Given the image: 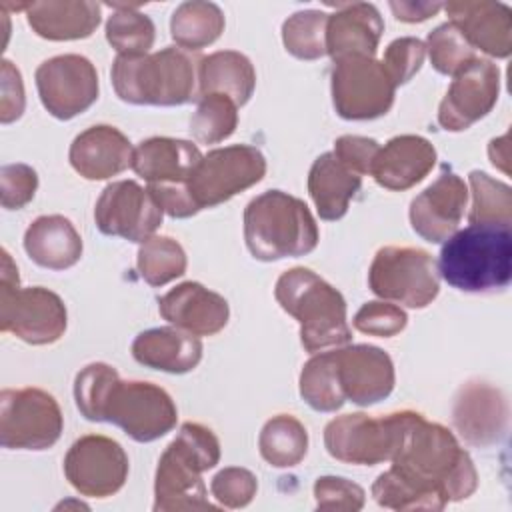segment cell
Segmentation results:
<instances>
[{"label": "cell", "instance_id": "cell-1", "mask_svg": "<svg viewBox=\"0 0 512 512\" xmlns=\"http://www.w3.org/2000/svg\"><path fill=\"white\" fill-rule=\"evenodd\" d=\"M392 466L372 484L374 500L392 510H442L474 494L478 474L470 454L438 422L406 410Z\"/></svg>", "mask_w": 512, "mask_h": 512}, {"label": "cell", "instance_id": "cell-2", "mask_svg": "<svg viewBox=\"0 0 512 512\" xmlns=\"http://www.w3.org/2000/svg\"><path fill=\"white\" fill-rule=\"evenodd\" d=\"M74 400L86 420L116 424L136 442L162 438L178 420L176 404L164 388L142 380H120L104 362H92L76 374Z\"/></svg>", "mask_w": 512, "mask_h": 512}, {"label": "cell", "instance_id": "cell-3", "mask_svg": "<svg viewBox=\"0 0 512 512\" xmlns=\"http://www.w3.org/2000/svg\"><path fill=\"white\" fill-rule=\"evenodd\" d=\"M438 276L460 292H494L512 278V230L504 224H468L442 246Z\"/></svg>", "mask_w": 512, "mask_h": 512}, {"label": "cell", "instance_id": "cell-4", "mask_svg": "<svg viewBox=\"0 0 512 512\" xmlns=\"http://www.w3.org/2000/svg\"><path fill=\"white\" fill-rule=\"evenodd\" d=\"M200 60L176 46L142 56H116L110 72L112 86L128 104L180 106L198 98Z\"/></svg>", "mask_w": 512, "mask_h": 512}, {"label": "cell", "instance_id": "cell-5", "mask_svg": "<svg viewBox=\"0 0 512 512\" xmlns=\"http://www.w3.org/2000/svg\"><path fill=\"white\" fill-rule=\"evenodd\" d=\"M218 460L220 442L216 434L198 422H184L158 460L154 510H216L206 498L202 472L214 468Z\"/></svg>", "mask_w": 512, "mask_h": 512}, {"label": "cell", "instance_id": "cell-6", "mask_svg": "<svg viewBox=\"0 0 512 512\" xmlns=\"http://www.w3.org/2000/svg\"><path fill=\"white\" fill-rule=\"evenodd\" d=\"M274 296L284 312L300 324V342L306 352L340 348L350 342L346 300L324 278L304 266L280 274Z\"/></svg>", "mask_w": 512, "mask_h": 512}, {"label": "cell", "instance_id": "cell-7", "mask_svg": "<svg viewBox=\"0 0 512 512\" xmlns=\"http://www.w3.org/2000/svg\"><path fill=\"white\" fill-rule=\"evenodd\" d=\"M318 238L310 208L288 192H262L244 208V240L256 260L274 262L310 254Z\"/></svg>", "mask_w": 512, "mask_h": 512}, {"label": "cell", "instance_id": "cell-8", "mask_svg": "<svg viewBox=\"0 0 512 512\" xmlns=\"http://www.w3.org/2000/svg\"><path fill=\"white\" fill-rule=\"evenodd\" d=\"M18 268L8 250H2L0 282V328L16 338L44 346L60 340L66 332L68 314L62 298L42 286L20 288Z\"/></svg>", "mask_w": 512, "mask_h": 512}, {"label": "cell", "instance_id": "cell-9", "mask_svg": "<svg viewBox=\"0 0 512 512\" xmlns=\"http://www.w3.org/2000/svg\"><path fill=\"white\" fill-rule=\"evenodd\" d=\"M368 286L382 300L408 308H426L440 290L438 268L422 248L384 246L370 264Z\"/></svg>", "mask_w": 512, "mask_h": 512}, {"label": "cell", "instance_id": "cell-10", "mask_svg": "<svg viewBox=\"0 0 512 512\" xmlns=\"http://www.w3.org/2000/svg\"><path fill=\"white\" fill-rule=\"evenodd\" d=\"M62 410L40 388H6L0 394V442L10 450H46L62 434Z\"/></svg>", "mask_w": 512, "mask_h": 512}, {"label": "cell", "instance_id": "cell-11", "mask_svg": "<svg viewBox=\"0 0 512 512\" xmlns=\"http://www.w3.org/2000/svg\"><path fill=\"white\" fill-rule=\"evenodd\" d=\"M264 174L266 158L256 146L232 144L202 156L188 180V192L200 210L214 208L258 184Z\"/></svg>", "mask_w": 512, "mask_h": 512}, {"label": "cell", "instance_id": "cell-12", "mask_svg": "<svg viewBox=\"0 0 512 512\" xmlns=\"http://www.w3.org/2000/svg\"><path fill=\"white\" fill-rule=\"evenodd\" d=\"M406 410L372 418L364 412L344 414L324 428L328 454L346 464L374 466L392 458L404 428Z\"/></svg>", "mask_w": 512, "mask_h": 512}, {"label": "cell", "instance_id": "cell-13", "mask_svg": "<svg viewBox=\"0 0 512 512\" xmlns=\"http://www.w3.org/2000/svg\"><path fill=\"white\" fill-rule=\"evenodd\" d=\"M396 86L382 62L372 56H348L334 62L332 102L344 120H374L394 104Z\"/></svg>", "mask_w": 512, "mask_h": 512}, {"label": "cell", "instance_id": "cell-14", "mask_svg": "<svg viewBox=\"0 0 512 512\" xmlns=\"http://www.w3.org/2000/svg\"><path fill=\"white\" fill-rule=\"evenodd\" d=\"M42 106L58 120L86 112L100 92L94 64L80 54H60L44 60L34 74Z\"/></svg>", "mask_w": 512, "mask_h": 512}, {"label": "cell", "instance_id": "cell-15", "mask_svg": "<svg viewBox=\"0 0 512 512\" xmlns=\"http://www.w3.org/2000/svg\"><path fill=\"white\" fill-rule=\"evenodd\" d=\"M64 474L82 496L106 498L124 486L128 456L116 440L102 434H86L68 448Z\"/></svg>", "mask_w": 512, "mask_h": 512}, {"label": "cell", "instance_id": "cell-16", "mask_svg": "<svg viewBox=\"0 0 512 512\" xmlns=\"http://www.w3.org/2000/svg\"><path fill=\"white\" fill-rule=\"evenodd\" d=\"M164 210L152 192L134 180L108 184L94 208V220L102 234L130 242H146L162 224Z\"/></svg>", "mask_w": 512, "mask_h": 512}, {"label": "cell", "instance_id": "cell-17", "mask_svg": "<svg viewBox=\"0 0 512 512\" xmlns=\"http://www.w3.org/2000/svg\"><path fill=\"white\" fill-rule=\"evenodd\" d=\"M500 94V70L486 58H476L458 72L440 102L438 124L448 132H462L484 118Z\"/></svg>", "mask_w": 512, "mask_h": 512}, {"label": "cell", "instance_id": "cell-18", "mask_svg": "<svg viewBox=\"0 0 512 512\" xmlns=\"http://www.w3.org/2000/svg\"><path fill=\"white\" fill-rule=\"evenodd\" d=\"M468 204V188L454 172H442L410 202L412 230L426 242H446L460 226Z\"/></svg>", "mask_w": 512, "mask_h": 512}, {"label": "cell", "instance_id": "cell-19", "mask_svg": "<svg viewBox=\"0 0 512 512\" xmlns=\"http://www.w3.org/2000/svg\"><path fill=\"white\" fill-rule=\"evenodd\" d=\"M452 422L466 444L492 446L506 434L508 402L496 386L480 380L468 382L454 398Z\"/></svg>", "mask_w": 512, "mask_h": 512}, {"label": "cell", "instance_id": "cell-20", "mask_svg": "<svg viewBox=\"0 0 512 512\" xmlns=\"http://www.w3.org/2000/svg\"><path fill=\"white\" fill-rule=\"evenodd\" d=\"M338 382L346 400L358 406H370L394 390L392 358L378 346L352 344L334 350Z\"/></svg>", "mask_w": 512, "mask_h": 512}, {"label": "cell", "instance_id": "cell-21", "mask_svg": "<svg viewBox=\"0 0 512 512\" xmlns=\"http://www.w3.org/2000/svg\"><path fill=\"white\" fill-rule=\"evenodd\" d=\"M448 22L476 50L508 58L512 52V10L492 0H454L444 4Z\"/></svg>", "mask_w": 512, "mask_h": 512}, {"label": "cell", "instance_id": "cell-22", "mask_svg": "<svg viewBox=\"0 0 512 512\" xmlns=\"http://www.w3.org/2000/svg\"><path fill=\"white\" fill-rule=\"evenodd\" d=\"M158 310L172 326L194 336L218 334L230 316L226 298L200 282L178 284L158 300Z\"/></svg>", "mask_w": 512, "mask_h": 512}, {"label": "cell", "instance_id": "cell-23", "mask_svg": "<svg viewBox=\"0 0 512 512\" xmlns=\"http://www.w3.org/2000/svg\"><path fill=\"white\" fill-rule=\"evenodd\" d=\"M132 144L114 126L98 124L80 132L70 144V164L86 180H108L132 164Z\"/></svg>", "mask_w": 512, "mask_h": 512}, {"label": "cell", "instance_id": "cell-24", "mask_svg": "<svg viewBox=\"0 0 512 512\" xmlns=\"http://www.w3.org/2000/svg\"><path fill=\"white\" fill-rule=\"evenodd\" d=\"M436 164V148L430 140L416 134L390 138L380 146L370 174L388 190H408L416 186Z\"/></svg>", "mask_w": 512, "mask_h": 512}, {"label": "cell", "instance_id": "cell-25", "mask_svg": "<svg viewBox=\"0 0 512 512\" xmlns=\"http://www.w3.org/2000/svg\"><path fill=\"white\" fill-rule=\"evenodd\" d=\"M384 20L374 4L352 2L328 14L326 54L336 62L348 56H372L378 50Z\"/></svg>", "mask_w": 512, "mask_h": 512}, {"label": "cell", "instance_id": "cell-26", "mask_svg": "<svg viewBox=\"0 0 512 512\" xmlns=\"http://www.w3.org/2000/svg\"><path fill=\"white\" fill-rule=\"evenodd\" d=\"M202 160L196 144L180 138L152 136L132 152L130 168L148 184H188Z\"/></svg>", "mask_w": 512, "mask_h": 512}, {"label": "cell", "instance_id": "cell-27", "mask_svg": "<svg viewBox=\"0 0 512 512\" xmlns=\"http://www.w3.org/2000/svg\"><path fill=\"white\" fill-rule=\"evenodd\" d=\"M132 356L146 368L186 374L200 364L202 342L182 328L160 326L144 330L134 338Z\"/></svg>", "mask_w": 512, "mask_h": 512}, {"label": "cell", "instance_id": "cell-28", "mask_svg": "<svg viewBox=\"0 0 512 512\" xmlns=\"http://www.w3.org/2000/svg\"><path fill=\"white\" fill-rule=\"evenodd\" d=\"M28 258L48 270L72 268L82 256V238L74 224L60 216H38L24 232Z\"/></svg>", "mask_w": 512, "mask_h": 512}, {"label": "cell", "instance_id": "cell-29", "mask_svg": "<svg viewBox=\"0 0 512 512\" xmlns=\"http://www.w3.org/2000/svg\"><path fill=\"white\" fill-rule=\"evenodd\" d=\"M30 28L54 42L88 38L100 24V6L88 0L32 2L26 8Z\"/></svg>", "mask_w": 512, "mask_h": 512}, {"label": "cell", "instance_id": "cell-30", "mask_svg": "<svg viewBox=\"0 0 512 512\" xmlns=\"http://www.w3.org/2000/svg\"><path fill=\"white\" fill-rule=\"evenodd\" d=\"M362 186V176L332 152L320 154L308 172V194L322 220H340Z\"/></svg>", "mask_w": 512, "mask_h": 512}, {"label": "cell", "instance_id": "cell-31", "mask_svg": "<svg viewBox=\"0 0 512 512\" xmlns=\"http://www.w3.org/2000/svg\"><path fill=\"white\" fill-rule=\"evenodd\" d=\"M256 88V70L248 56L236 50H218L200 60L198 98L224 94L236 106H244Z\"/></svg>", "mask_w": 512, "mask_h": 512}, {"label": "cell", "instance_id": "cell-32", "mask_svg": "<svg viewBox=\"0 0 512 512\" xmlns=\"http://www.w3.org/2000/svg\"><path fill=\"white\" fill-rule=\"evenodd\" d=\"M224 12L214 2H182L170 18V34L178 48L200 50L214 44L224 32Z\"/></svg>", "mask_w": 512, "mask_h": 512}, {"label": "cell", "instance_id": "cell-33", "mask_svg": "<svg viewBox=\"0 0 512 512\" xmlns=\"http://www.w3.org/2000/svg\"><path fill=\"white\" fill-rule=\"evenodd\" d=\"M260 456L274 468H290L308 452V432L292 414L272 416L258 436Z\"/></svg>", "mask_w": 512, "mask_h": 512}, {"label": "cell", "instance_id": "cell-34", "mask_svg": "<svg viewBox=\"0 0 512 512\" xmlns=\"http://www.w3.org/2000/svg\"><path fill=\"white\" fill-rule=\"evenodd\" d=\"M300 396L316 412H336L346 396L338 382L334 350L316 352L300 372Z\"/></svg>", "mask_w": 512, "mask_h": 512}, {"label": "cell", "instance_id": "cell-35", "mask_svg": "<svg viewBox=\"0 0 512 512\" xmlns=\"http://www.w3.org/2000/svg\"><path fill=\"white\" fill-rule=\"evenodd\" d=\"M114 12L106 22V40L118 56H142L154 44V22L138 12V4H110Z\"/></svg>", "mask_w": 512, "mask_h": 512}, {"label": "cell", "instance_id": "cell-36", "mask_svg": "<svg viewBox=\"0 0 512 512\" xmlns=\"http://www.w3.org/2000/svg\"><path fill=\"white\" fill-rule=\"evenodd\" d=\"M136 266L144 282L164 286L186 272L188 260L184 248L170 236H152L140 244Z\"/></svg>", "mask_w": 512, "mask_h": 512}, {"label": "cell", "instance_id": "cell-37", "mask_svg": "<svg viewBox=\"0 0 512 512\" xmlns=\"http://www.w3.org/2000/svg\"><path fill=\"white\" fill-rule=\"evenodd\" d=\"M472 190L470 224H512V190L508 184L490 178L486 172L472 170L468 174Z\"/></svg>", "mask_w": 512, "mask_h": 512}, {"label": "cell", "instance_id": "cell-38", "mask_svg": "<svg viewBox=\"0 0 512 512\" xmlns=\"http://www.w3.org/2000/svg\"><path fill=\"white\" fill-rule=\"evenodd\" d=\"M328 14L320 10H302L282 24L284 48L298 60H318L326 54Z\"/></svg>", "mask_w": 512, "mask_h": 512}, {"label": "cell", "instance_id": "cell-39", "mask_svg": "<svg viewBox=\"0 0 512 512\" xmlns=\"http://www.w3.org/2000/svg\"><path fill=\"white\" fill-rule=\"evenodd\" d=\"M238 126V106L224 94H206L198 98L190 120V132L200 144H216L234 134Z\"/></svg>", "mask_w": 512, "mask_h": 512}, {"label": "cell", "instance_id": "cell-40", "mask_svg": "<svg viewBox=\"0 0 512 512\" xmlns=\"http://www.w3.org/2000/svg\"><path fill=\"white\" fill-rule=\"evenodd\" d=\"M424 46L430 56L432 68L444 76H456L478 58L474 48L450 22L436 26L428 34Z\"/></svg>", "mask_w": 512, "mask_h": 512}, {"label": "cell", "instance_id": "cell-41", "mask_svg": "<svg viewBox=\"0 0 512 512\" xmlns=\"http://www.w3.org/2000/svg\"><path fill=\"white\" fill-rule=\"evenodd\" d=\"M258 490L256 476L240 466L222 468L210 482V492L220 506L244 508L248 506Z\"/></svg>", "mask_w": 512, "mask_h": 512}, {"label": "cell", "instance_id": "cell-42", "mask_svg": "<svg viewBox=\"0 0 512 512\" xmlns=\"http://www.w3.org/2000/svg\"><path fill=\"white\" fill-rule=\"evenodd\" d=\"M424 58H426L424 42L414 36H404L388 44L382 58V66L388 72L394 86H402L408 80H412V76L422 68Z\"/></svg>", "mask_w": 512, "mask_h": 512}, {"label": "cell", "instance_id": "cell-43", "mask_svg": "<svg viewBox=\"0 0 512 512\" xmlns=\"http://www.w3.org/2000/svg\"><path fill=\"white\" fill-rule=\"evenodd\" d=\"M408 316L406 312L390 302L384 300H374L366 302L356 314H354V328L360 330L362 334L370 336H380V338H390L396 336L406 328Z\"/></svg>", "mask_w": 512, "mask_h": 512}, {"label": "cell", "instance_id": "cell-44", "mask_svg": "<svg viewBox=\"0 0 512 512\" xmlns=\"http://www.w3.org/2000/svg\"><path fill=\"white\" fill-rule=\"evenodd\" d=\"M314 498L318 510L356 512L362 510L366 494L362 486L342 476H320L314 482Z\"/></svg>", "mask_w": 512, "mask_h": 512}, {"label": "cell", "instance_id": "cell-45", "mask_svg": "<svg viewBox=\"0 0 512 512\" xmlns=\"http://www.w3.org/2000/svg\"><path fill=\"white\" fill-rule=\"evenodd\" d=\"M38 190V174L32 166L16 162L0 170V202L6 210L24 208Z\"/></svg>", "mask_w": 512, "mask_h": 512}, {"label": "cell", "instance_id": "cell-46", "mask_svg": "<svg viewBox=\"0 0 512 512\" xmlns=\"http://www.w3.org/2000/svg\"><path fill=\"white\" fill-rule=\"evenodd\" d=\"M0 78V122L10 124L18 120L24 112V82L20 70L6 58L0 66Z\"/></svg>", "mask_w": 512, "mask_h": 512}, {"label": "cell", "instance_id": "cell-47", "mask_svg": "<svg viewBox=\"0 0 512 512\" xmlns=\"http://www.w3.org/2000/svg\"><path fill=\"white\" fill-rule=\"evenodd\" d=\"M380 150V144L374 138H366V136H340L334 142V156L344 162L350 170H354L356 174H370L372 162L376 158Z\"/></svg>", "mask_w": 512, "mask_h": 512}, {"label": "cell", "instance_id": "cell-48", "mask_svg": "<svg viewBox=\"0 0 512 512\" xmlns=\"http://www.w3.org/2000/svg\"><path fill=\"white\" fill-rule=\"evenodd\" d=\"M146 188L152 192L160 208L172 218H190L200 212L188 192V184H148Z\"/></svg>", "mask_w": 512, "mask_h": 512}, {"label": "cell", "instance_id": "cell-49", "mask_svg": "<svg viewBox=\"0 0 512 512\" xmlns=\"http://www.w3.org/2000/svg\"><path fill=\"white\" fill-rule=\"evenodd\" d=\"M444 4L440 2H390V10L396 20L402 22H422L440 12Z\"/></svg>", "mask_w": 512, "mask_h": 512}, {"label": "cell", "instance_id": "cell-50", "mask_svg": "<svg viewBox=\"0 0 512 512\" xmlns=\"http://www.w3.org/2000/svg\"><path fill=\"white\" fill-rule=\"evenodd\" d=\"M488 156L496 168H500L504 174H510V136H508V132L490 142Z\"/></svg>", "mask_w": 512, "mask_h": 512}]
</instances>
